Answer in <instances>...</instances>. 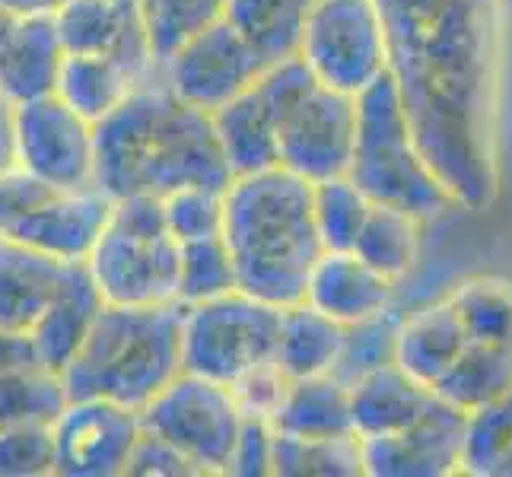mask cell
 <instances>
[{
  "mask_svg": "<svg viewBox=\"0 0 512 477\" xmlns=\"http://www.w3.org/2000/svg\"><path fill=\"white\" fill-rule=\"evenodd\" d=\"M493 477H512V449L506 452V458L500 462V468H497V474H493Z\"/></svg>",
  "mask_w": 512,
  "mask_h": 477,
  "instance_id": "c3c4849f",
  "label": "cell"
},
{
  "mask_svg": "<svg viewBox=\"0 0 512 477\" xmlns=\"http://www.w3.org/2000/svg\"><path fill=\"white\" fill-rule=\"evenodd\" d=\"M347 179L373 204L404 210L420 223L458 207L417 153L388 70L357 93V140Z\"/></svg>",
  "mask_w": 512,
  "mask_h": 477,
  "instance_id": "5b68a950",
  "label": "cell"
},
{
  "mask_svg": "<svg viewBox=\"0 0 512 477\" xmlns=\"http://www.w3.org/2000/svg\"><path fill=\"white\" fill-rule=\"evenodd\" d=\"M299 58L331 90L363 93L388 70L376 0H312Z\"/></svg>",
  "mask_w": 512,
  "mask_h": 477,
  "instance_id": "9c48e42d",
  "label": "cell"
},
{
  "mask_svg": "<svg viewBox=\"0 0 512 477\" xmlns=\"http://www.w3.org/2000/svg\"><path fill=\"white\" fill-rule=\"evenodd\" d=\"M182 373V306L105 303L64 366L70 398H105L140 411Z\"/></svg>",
  "mask_w": 512,
  "mask_h": 477,
  "instance_id": "277c9868",
  "label": "cell"
},
{
  "mask_svg": "<svg viewBox=\"0 0 512 477\" xmlns=\"http://www.w3.org/2000/svg\"><path fill=\"white\" fill-rule=\"evenodd\" d=\"M64 55L51 13L20 16L0 45V99L20 105L51 96Z\"/></svg>",
  "mask_w": 512,
  "mask_h": 477,
  "instance_id": "ac0fdd59",
  "label": "cell"
},
{
  "mask_svg": "<svg viewBox=\"0 0 512 477\" xmlns=\"http://www.w3.org/2000/svg\"><path fill=\"white\" fill-rule=\"evenodd\" d=\"M16 166L55 191L96 185V125L55 93L13 105Z\"/></svg>",
  "mask_w": 512,
  "mask_h": 477,
  "instance_id": "8fae6325",
  "label": "cell"
},
{
  "mask_svg": "<svg viewBox=\"0 0 512 477\" xmlns=\"http://www.w3.org/2000/svg\"><path fill=\"white\" fill-rule=\"evenodd\" d=\"M229 290H239V287H236V271H233V261H229L223 236L182 242L179 296H175V303L179 306L207 303V299H217Z\"/></svg>",
  "mask_w": 512,
  "mask_h": 477,
  "instance_id": "8d00e7d4",
  "label": "cell"
},
{
  "mask_svg": "<svg viewBox=\"0 0 512 477\" xmlns=\"http://www.w3.org/2000/svg\"><path fill=\"white\" fill-rule=\"evenodd\" d=\"M140 411L105 398H70L58 420L55 436V474L61 477H118L125 474L128 455L137 443Z\"/></svg>",
  "mask_w": 512,
  "mask_h": 477,
  "instance_id": "4fadbf2b",
  "label": "cell"
},
{
  "mask_svg": "<svg viewBox=\"0 0 512 477\" xmlns=\"http://www.w3.org/2000/svg\"><path fill=\"white\" fill-rule=\"evenodd\" d=\"M271 443H274L271 420L242 417V427H239V436H236L233 455H229L226 474H236V477H264V474H271Z\"/></svg>",
  "mask_w": 512,
  "mask_h": 477,
  "instance_id": "b9f144b4",
  "label": "cell"
},
{
  "mask_svg": "<svg viewBox=\"0 0 512 477\" xmlns=\"http://www.w3.org/2000/svg\"><path fill=\"white\" fill-rule=\"evenodd\" d=\"M512 388V347L468 341L455 363L433 385V395L455 404L458 411H474Z\"/></svg>",
  "mask_w": 512,
  "mask_h": 477,
  "instance_id": "83f0119b",
  "label": "cell"
},
{
  "mask_svg": "<svg viewBox=\"0 0 512 477\" xmlns=\"http://www.w3.org/2000/svg\"><path fill=\"white\" fill-rule=\"evenodd\" d=\"M0 7L7 13H13L16 20L20 16H39V13H51L58 7V0H0Z\"/></svg>",
  "mask_w": 512,
  "mask_h": 477,
  "instance_id": "bcb514c9",
  "label": "cell"
},
{
  "mask_svg": "<svg viewBox=\"0 0 512 477\" xmlns=\"http://www.w3.org/2000/svg\"><path fill=\"white\" fill-rule=\"evenodd\" d=\"M13 23H16V16H13V13H7L4 7H0V45H4V39L10 35Z\"/></svg>",
  "mask_w": 512,
  "mask_h": 477,
  "instance_id": "7dc6e473",
  "label": "cell"
},
{
  "mask_svg": "<svg viewBox=\"0 0 512 477\" xmlns=\"http://www.w3.org/2000/svg\"><path fill=\"white\" fill-rule=\"evenodd\" d=\"M70 401L64 376L45 363L0 373V423H51Z\"/></svg>",
  "mask_w": 512,
  "mask_h": 477,
  "instance_id": "4dcf8cb0",
  "label": "cell"
},
{
  "mask_svg": "<svg viewBox=\"0 0 512 477\" xmlns=\"http://www.w3.org/2000/svg\"><path fill=\"white\" fill-rule=\"evenodd\" d=\"M125 474L134 477H194V468L188 465V458L172 449L166 439H160L150 430H140L137 443L128 455Z\"/></svg>",
  "mask_w": 512,
  "mask_h": 477,
  "instance_id": "7bdbcfd3",
  "label": "cell"
},
{
  "mask_svg": "<svg viewBox=\"0 0 512 477\" xmlns=\"http://www.w3.org/2000/svg\"><path fill=\"white\" fill-rule=\"evenodd\" d=\"M29 363H42L35 344L29 338V331H16L0 325V373H10V369H20Z\"/></svg>",
  "mask_w": 512,
  "mask_h": 477,
  "instance_id": "ee69618b",
  "label": "cell"
},
{
  "mask_svg": "<svg viewBox=\"0 0 512 477\" xmlns=\"http://www.w3.org/2000/svg\"><path fill=\"white\" fill-rule=\"evenodd\" d=\"M214 134L229 175H252L277 166V118L258 90H245L214 115Z\"/></svg>",
  "mask_w": 512,
  "mask_h": 477,
  "instance_id": "603a6c76",
  "label": "cell"
},
{
  "mask_svg": "<svg viewBox=\"0 0 512 477\" xmlns=\"http://www.w3.org/2000/svg\"><path fill=\"white\" fill-rule=\"evenodd\" d=\"M468 341L512 347V284L500 277H478L449 293Z\"/></svg>",
  "mask_w": 512,
  "mask_h": 477,
  "instance_id": "1f68e13d",
  "label": "cell"
},
{
  "mask_svg": "<svg viewBox=\"0 0 512 477\" xmlns=\"http://www.w3.org/2000/svg\"><path fill=\"white\" fill-rule=\"evenodd\" d=\"M503 4V13H506V20H512V0H500Z\"/></svg>",
  "mask_w": 512,
  "mask_h": 477,
  "instance_id": "681fc988",
  "label": "cell"
},
{
  "mask_svg": "<svg viewBox=\"0 0 512 477\" xmlns=\"http://www.w3.org/2000/svg\"><path fill=\"white\" fill-rule=\"evenodd\" d=\"M223 191L210 185H185L163 198L169 233L182 242L210 239L223 233Z\"/></svg>",
  "mask_w": 512,
  "mask_h": 477,
  "instance_id": "74e56055",
  "label": "cell"
},
{
  "mask_svg": "<svg viewBox=\"0 0 512 477\" xmlns=\"http://www.w3.org/2000/svg\"><path fill=\"white\" fill-rule=\"evenodd\" d=\"M277 328L280 309L242 290L182 306V369L233 385L249 369L274 360Z\"/></svg>",
  "mask_w": 512,
  "mask_h": 477,
  "instance_id": "52a82bcc",
  "label": "cell"
},
{
  "mask_svg": "<svg viewBox=\"0 0 512 477\" xmlns=\"http://www.w3.org/2000/svg\"><path fill=\"white\" fill-rule=\"evenodd\" d=\"M312 0H226L223 20L249 42L264 64L299 55Z\"/></svg>",
  "mask_w": 512,
  "mask_h": 477,
  "instance_id": "484cf974",
  "label": "cell"
},
{
  "mask_svg": "<svg viewBox=\"0 0 512 477\" xmlns=\"http://www.w3.org/2000/svg\"><path fill=\"white\" fill-rule=\"evenodd\" d=\"M509 449H512V388L500 398H493L465 414L458 471L471 477H493Z\"/></svg>",
  "mask_w": 512,
  "mask_h": 477,
  "instance_id": "d6a6232c",
  "label": "cell"
},
{
  "mask_svg": "<svg viewBox=\"0 0 512 477\" xmlns=\"http://www.w3.org/2000/svg\"><path fill=\"white\" fill-rule=\"evenodd\" d=\"M373 201L347 175L312 185V217L325 252H350Z\"/></svg>",
  "mask_w": 512,
  "mask_h": 477,
  "instance_id": "d590c367",
  "label": "cell"
},
{
  "mask_svg": "<svg viewBox=\"0 0 512 477\" xmlns=\"http://www.w3.org/2000/svg\"><path fill=\"white\" fill-rule=\"evenodd\" d=\"M137 13L144 20L156 61L163 64L191 35L223 20L226 0H137Z\"/></svg>",
  "mask_w": 512,
  "mask_h": 477,
  "instance_id": "836d02e7",
  "label": "cell"
},
{
  "mask_svg": "<svg viewBox=\"0 0 512 477\" xmlns=\"http://www.w3.org/2000/svg\"><path fill=\"white\" fill-rule=\"evenodd\" d=\"M414 147L458 207L500 194L506 13L500 0H376Z\"/></svg>",
  "mask_w": 512,
  "mask_h": 477,
  "instance_id": "6da1fadb",
  "label": "cell"
},
{
  "mask_svg": "<svg viewBox=\"0 0 512 477\" xmlns=\"http://www.w3.org/2000/svg\"><path fill=\"white\" fill-rule=\"evenodd\" d=\"M341 344H344V325L328 318L325 312L312 309L306 299L280 309L274 363L287 379L331 373V366L338 363Z\"/></svg>",
  "mask_w": 512,
  "mask_h": 477,
  "instance_id": "cb8c5ba5",
  "label": "cell"
},
{
  "mask_svg": "<svg viewBox=\"0 0 512 477\" xmlns=\"http://www.w3.org/2000/svg\"><path fill=\"white\" fill-rule=\"evenodd\" d=\"M350 423L360 439L392 436L430 408L433 392L414 382L398 363H385L350 388Z\"/></svg>",
  "mask_w": 512,
  "mask_h": 477,
  "instance_id": "ffe728a7",
  "label": "cell"
},
{
  "mask_svg": "<svg viewBox=\"0 0 512 477\" xmlns=\"http://www.w3.org/2000/svg\"><path fill=\"white\" fill-rule=\"evenodd\" d=\"M105 299L96 287V280L86 268V261L67 264L64 280L48 303V309L39 315V322L29 328V338L35 344L39 360L51 369L64 373V366L74 360V353L90 334L96 315L102 312Z\"/></svg>",
  "mask_w": 512,
  "mask_h": 477,
  "instance_id": "d6986e66",
  "label": "cell"
},
{
  "mask_svg": "<svg viewBox=\"0 0 512 477\" xmlns=\"http://www.w3.org/2000/svg\"><path fill=\"white\" fill-rule=\"evenodd\" d=\"M16 166V131H13V105L0 99V172Z\"/></svg>",
  "mask_w": 512,
  "mask_h": 477,
  "instance_id": "f6af8a7d",
  "label": "cell"
},
{
  "mask_svg": "<svg viewBox=\"0 0 512 477\" xmlns=\"http://www.w3.org/2000/svg\"><path fill=\"white\" fill-rule=\"evenodd\" d=\"M287 382L290 379L280 373V366L274 360H268V363L249 369L245 376H239L233 385H229V392H233L242 417L271 420L280 398H284V392H287Z\"/></svg>",
  "mask_w": 512,
  "mask_h": 477,
  "instance_id": "ab89813d",
  "label": "cell"
},
{
  "mask_svg": "<svg viewBox=\"0 0 512 477\" xmlns=\"http://www.w3.org/2000/svg\"><path fill=\"white\" fill-rule=\"evenodd\" d=\"M118 4H134L137 7V0H118Z\"/></svg>",
  "mask_w": 512,
  "mask_h": 477,
  "instance_id": "f907efd6",
  "label": "cell"
},
{
  "mask_svg": "<svg viewBox=\"0 0 512 477\" xmlns=\"http://www.w3.org/2000/svg\"><path fill=\"white\" fill-rule=\"evenodd\" d=\"M140 423L166 439L172 449H179L201 477L226 474L242 427V411L229 385L182 369L160 395L140 408Z\"/></svg>",
  "mask_w": 512,
  "mask_h": 477,
  "instance_id": "ba28073f",
  "label": "cell"
},
{
  "mask_svg": "<svg viewBox=\"0 0 512 477\" xmlns=\"http://www.w3.org/2000/svg\"><path fill=\"white\" fill-rule=\"evenodd\" d=\"M58 39L67 55H109L134 77V83H150L163 77L156 61L144 20L134 4L118 0H58L51 10Z\"/></svg>",
  "mask_w": 512,
  "mask_h": 477,
  "instance_id": "5bb4252c",
  "label": "cell"
},
{
  "mask_svg": "<svg viewBox=\"0 0 512 477\" xmlns=\"http://www.w3.org/2000/svg\"><path fill=\"white\" fill-rule=\"evenodd\" d=\"M220 236L242 293L277 309L303 303L306 280L325 252L306 179L280 166L229 179Z\"/></svg>",
  "mask_w": 512,
  "mask_h": 477,
  "instance_id": "3957f363",
  "label": "cell"
},
{
  "mask_svg": "<svg viewBox=\"0 0 512 477\" xmlns=\"http://www.w3.org/2000/svg\"><path fill=\"white\" fill-rule=\"evenodd\" d=\"M357 140V96L315 80L277 121V166L309 185L347 175Z\"/></svg>",
  "mask_w": 512,
  "mask_h": 477,
  "instance_id": "30bf717a",
  "label": "cell"
},
{
  "mask_svg": "<svg viewBox=\"0 0 512 477\" xmlns=\"http://www.w3.org/2000/svg\"><path fill=\"white\" fill-rule=\"evenodd\" d=\"M67 264L0 239V325L29 331L55 299Z\"/></svg>",
  "mask_w": 512,
  "mask_h": 477,
  "instance_id": "7402d4cb",
  "label": "cell"
},
{
  "mask_svg": "<svg viewBox=\"0 0 512 477\" xmlns=\"http://www.w3.org/2000/svg\"><path fill=\"white\" fill-rule=\"evenodd\" d=\"M179 252L169 233L163 198L128 194L112 201V217L86 258L105 303L166 306L179 296Z\"/></svg>",
  "mask_w": 512,
  "mask_h": 477,
  "instance_id": "8992f818",
  "label": "cell"
},
{
  "mask_svg": "<svg viewBox=\"0 0 512 477\" xmlns=\"http://www.w3.org/2000/svg\"><path fill=\"white\" fill-rule=\"evenodd\" d=\"M214 118L179 99L156 77L96 125V188L109 198L153 194L166 198L185 185L226 188Z\"/></svg>",
  "mask_w": 512,
  "mask_h": 477,
  "instance_id": "7a4b0ae2",
  "label": "cell"
},
{
  "mask_svg": "<svg viewBox=\"0 0 512 477\" xmlns=\"http://www.w3.org/2000/svg\"><path fill=\"white\" fill-rule=\"evenodd\" d=\"M465 344H468L465 325L446 296L443 303H433L427 309L401 318L398 341H395V363L414 382L427 385L433 392V385L455 363Z\"/></svg>",
  "mask_w": 512,
  "mask_h": 477,
  "instance_id": "44dd1931",
  "label": "cell"
},
{
  "mask_svg": "<svg viewBox=\"0 0 512 477\" xmlns=\"http://www.w3.org/2000/svg\"><path fill=\"white\" fill-rule=\"evenodd\" d=\"M264 67L268 64L258 51L226 20H217L172 51L163 61V80L179 99L214 115L226 102L252 90Z\"/></svg>",
  "mask_w": 512,
  "mask_h": 477,
  "instance_id": "7c38bea8",
  "label": "cell"
},
{
  "mask_svg": "<svg viewBox=\"0 0 512 477\" xmlns=\"http://www.w3.org/2000/svg\"><path fill=\"white\" fill-rule=\"evenodd\" d=\"M401 318L392 306L363 318V322L344 325V344L338 353V363L331 366V376L344 382L347 388L363 379L366 373L395 363V341H398V328Z\"/></svg>",
  "mask_w": 512,
  "mask_h": 477,
  "instance_id": "e575fe53",
  "label": "cell"
},
{
  "mask_svg": "<svg viewBox=\"0 0 512 477\" xmlns=\"http://www.w3.org/2000/svg\"><path fill=\"white\" fill-rule=\"evenodd\" d=\"M112 217V198L105 191L77 188L51 191L7 239L64 264H80L93 255Z\"/></svg>",
  "mask_w": 512,
  "mask_h": 477,
  "instance_id": "2e32d148",
  "label": "cell"
},
{
  "mask_svg": "<svg viewBox=\"0 0 512 477\" xmlns=\"http://www.w3.org/2000/svg\"><path fill=\"white\" fill-rule=\"evenodd\" d=\"M353 255L366 261L369 268L388 277L392 284L404 280L420 255V220L385 204H373L353 242Z\"/></svg>",
  "mask_w": 512,
  "mask_h": 477,
  "instance_id": "f546056e",
  "label": "cell"
},
{
  "mask_svg": "<svg viewBox=\"0 0 512 477\" xmlns=\"http://www.w3.org/2000/svg\"><path fill=\"white\" fill-rule=\"evenodd\" d=\"M465 411L436 398L411 427L363 439V474L369 477H446L458 474Z\"/></svg>",
  "mask_w": 512,
  "mask_h": 477,
  "instance_id": "9a60e30c",
  "label": "cell"
},
{
  "mask_svg": "<svg viewBox=\"0 0 512 477\" xmlns=\"http://www.w3.org/2000/svg\"><path fill=\"white\" fill-rule=\"evenodd\" d=\"M271 474L280 477H357L363 474V439L344 436H290L274 430Z\"/></svg>",
  "mask_w": 512,
  "mask_h": 477,
  "instance_id": "f1b7e54d",
  "label": "cell"
},
{
  "mask_svg": "<svg viewBox=\"0 0 512 477\" xmlns=\"http://www.w3.org/2000/svg\"><path fill=\"white\" fill-rule=\"evenodd\" d=\"M55 474V436L45 423H0V477Z\"/></svg>",
  "mask_w": 512,
  "mask_h": 477,
  "instance_id": "f35d334b",
  "label": "cell"
},
{
  "mask_svg": "<svg viewBox=\"0 0 512 477\" xmlns=\"http://www.w3.org/2000/svg\"><path fill=\"white\" fill-rule=\"evenodd\" d=\"M303 299L334 322L353 325L392 306L395 284L353 252H322L306 280Z\"/></svg>",
  "mask_w": 512,
  "mask_h": 477,
  "instance_id": "e0dca14e",
  "label": "cell"
},
{
  "mask_svg": "<svg viewBox=\"0 0 512 477\" xmlns=\"http://www.w3.org/2000/svg\"><path fill=\"white\" fill-rule=\"evenodd\" d=\"M277 433L290 436H344L353 433L350 392L331 373L290 379L271 417Z\"/></svg>",
  "mask_w": 512,
  "mask_h": 477,
  "instance_id": "d4e9b609",
  "label": "cell"
},
{
  "mask_svg": "<svg viewBox=\"0 0 512 477\" xmlns=\"http://www.w3.org/2000/svg\"><path fill=\"white\" fill-rule=\"evenodd\" d=\"M51 191L55 188L32 179V175L20 166L0 172V239H7Z\"/></svg>",
  "mask_w": 512,
  "mask_h": 477,
  "instance_id": "60d3db41",
  "label": "cell"
},
{
  "mask_svg": "<svg viewBox=\"0 0 512 477\" xmlns=\"http://www.w3.org/2000/svg\"><path fill=\"white\" fill-rule=\"evenodd\" d=\"M134 90V77L109 55H64L55 83V96L93 125L112 115Z\"/></svg>",
  "mask_w": 512,
  "mask_h": 477,
  "instance_id": "4316f807",
  "label": "cell"
}]
</instances>
